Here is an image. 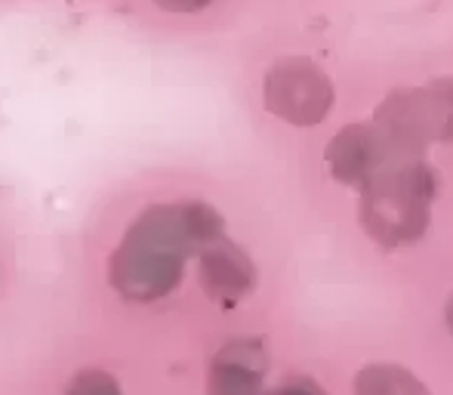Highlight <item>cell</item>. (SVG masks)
Wrapping results in <instances>:
<instances>
[{
    "mask_svg": "<svg viewBox=\"0 0 453 395\" xmlns=\"http://www.w3.org/2000/svg\"><path fill=\"white\" fill-rule=\"evenodd\" d=\"M265 368L269 355L263 343H232L213 365L210 395H265Z\"/></svg>",
    "mask_w": 453,
    "mask_h": 395,
    "instance_id": "5",
    "label": "cell"
},
{
    "mask_svg": "<svg viewBox=\"0 0 453 395\" xmlns=\"http://www.w3.org/2000/svg\"><path fill=\"white\" fill-rule=\"evenodd\" d=\"M438 170L419 158H395L361 186V226L382 251L417 244L432 222Z\"/></svg>",
    "mask_w": 453,
    "mask_h": 395,
    "instance_id": "1",
    "label": "cell"
},
{
    "mask_svg": "<svg viewBox=\"0 0 453 395\" xmlns=\"http://www.w3.org/2000/svg\"><path fill=\"white\" fill-rule=\"evenodd\" d=\"M355 395H429L423 383L401 365H364L355 374Z\"/></svg>",
    "mask_w": 453,
    "mask_h": 395,
    "instance_id": "7",
    "label": "cell"
},
{
    "mask_svg": "<svg viewBox=\"0 0 453 395\" xmlns=\"http://www.w3.org/2000/svg\"><path fill=\"white\" fill-rule=\"evenodd\" d=\"M444 318H448V328H450V334H453V294L448 299V309H444Z\"/></svg>",
    "mask_w": 453,
    "mask_h": 395,
    "instance_id": "9",
    "label": "cell"
},
{
    "mask_svg": "<svg viewBox=\"0 0 453 395\" xmlns=\"http://www.w3.org/2000/svg\"><path fill=\"white\" fill-rule=\"evenodd\" d=\"M334 84L311 59H280L265 78V105L293 127H315L334 108Z\"/></svg>",
    "mask_w": 453,
    "mask_h": 395,
    "instance_id": "3",
    "label": "cell"
},
{
    "mask_svg": "<svg viewBox=\"0 0 453 395\" xmlns=\"http://www.w3.org/2000/svg\"><path fill=\"white\" fill-rule=\"evenodd\" d=\"M203 284H207L210 297L238 303L257 284V266L250 263L244 251L222 241V244L210 247L207 259H203Z\"/></svg>",
    "mask_w": 453,
    "mask_h": 395,
    "instance_id": "6",
    "label": "cell"
},
{
    "mask_svg": "<svg viewBox=\"0 0 453 395\" xmlns=\"http://www.w3.org/2000/svg\"><path fill=\"white\" fill-rule=\"evenodd\" d=\"M324 158H327V170L336 182L361 189L382 164L407 155H398L376 124H349L327 143Z\"/></svg>",
    "mask_w": 453,
    "mask_h": 395,
    "instance_id": "4",
    "label": "cell"
},
{
    "mask_svg": "<svg viewBox=\"0 0 453 395\" xmlns=\"http://www.w3.org/2000/svg\"><path fill=\"white\" fill-rule=\"evenodd\" d=\"M376 127L398 155L417 158L429 143H453V78L392 93L376 112Z\"/></svg>",
    "mask_w": 453,
    "mask_h": 395,
    "instance_id": "2",
    "label": "cell"
},
{
    "mask_svg": "<svg viewBox=\"0 0 453 395\" xmlns=\"http://www.w3.org/2000/svg\"><path fill=\"white\" fill-rule=\"evenodd\" d=\"M269 395H327L315 380L309 377H293V380H284L278 390H272Z\"/></svg>",
    "mask_w": 453,
    "mask_h": 395,
    "instance_id": "8",
    "label": "cell"
}]
</instances>
